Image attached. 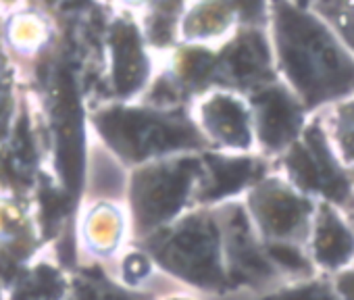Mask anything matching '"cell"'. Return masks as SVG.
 I'll return each mask as SVG.
<instances>
[{"label": "cell", "instance_id": "cell-2", "mask_svg": "<svg viewBox=\"0 0 354 300\" xmlns=\"http://www.w3.org/2000/svg\"><path fill=\"white\" fill-rule=\"evenodd\" d=\"M273 254H275L281 263H288V265H298V263H300V256H298L294 250H288V248H275Z\"/></svg>", "mask_w": 354, "mask_h": 300}, {"label": "cell", "instance_id": "cell-1", "mask_svg": "<svg viewBox=\"0 0 354 300\" xmlns=\"http://www.w3.org/2000/svg\"><path fill=\"white\" fill-rule=\"evenodd\" d=\"M148 271V263L142 259V256H131L127 263H125V273H127V277H142L144 273Z\"/></svg>", "mask_w": 354, "mask_h": 300}]
</instances>
